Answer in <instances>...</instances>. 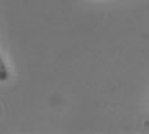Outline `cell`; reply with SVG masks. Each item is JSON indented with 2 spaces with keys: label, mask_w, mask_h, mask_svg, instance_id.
Masks as SVG:
<instances>
[{
  "label": "cell",
  "mask_w": 149,
  "mask_h": 134,
  "mask_svg": "<svg viewBox=\"0 0 149 134\" xmlns=\"http://www.w3.org/2000/svg\"><path fill=\"white\" fill-rule=\"evenodd\" d=\"M8 79V72H7V68H5V65L3 60L0 61V80L1 81H5Z\"/></svg>",
  "instance_id": "obj_1"
}]
</instances>
